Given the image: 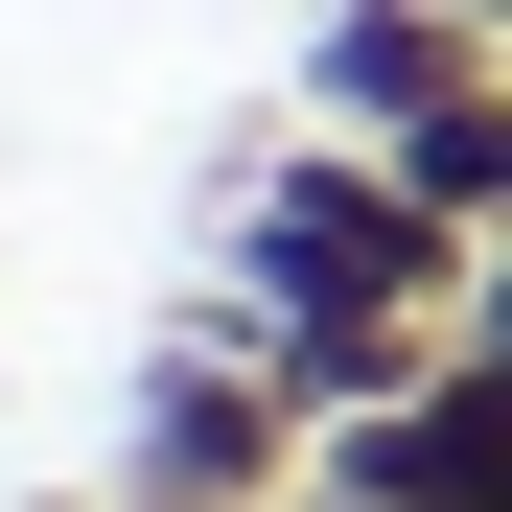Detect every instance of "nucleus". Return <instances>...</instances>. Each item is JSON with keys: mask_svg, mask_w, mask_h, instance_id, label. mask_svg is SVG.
<instances>
[{"mask_svg": "<svg viewBox=\"0 0 512 512\" xmlns=\"http://www.w3.org/2000/svg\"><path fill=\"white\" fill-rule=\"evenodd\" d=\"M303 443H326V419H303L280 373H256V326H233V303H187V326L140 350L117 512H280V489H303Z\"/></svg>", "mask_w": 512, "mask_h": 512, "instance_id": "nucleus-2", "label": "nucleus"}, {"mask_svg": "<svg viewBox=\"0 0 512 512\" xmlns=\"http://www.w3.org/2000/svg\"><path fill=\"white\" fill-rule=\"evenodd\" d=\"M280 512H350V489H326V466H303V489H280Z\"/></svg>", "mask_w": 512, "mask_h": 512, "instance_id": "nucleus-7", "label": "nucleus"}, {"mask_svg": "<svg viewBox=\"0 0 512 512\" xmlns=\"http://www.w3.org/2000/svg\"><path fill=\"white\" fill-rule=\"evenodd\" d=\"M466 256H489V233L419 187L396 140H326V117H303V140L210 210V303L256 326V350H280V326H466Z\"/></svg>", "mask_w": 512, "mask_h": 512, "instance_id": "nucleus-1", "label": "nucleus"}, {"mask_svg": "<svg viewBox=\"0 0 512 512\" xmlns=\"http://www.w3.org/2000/svg\"><path fill=\"white\" fill-rule=\"evenodd\" d=\"M396 163H419V187H443L466 233H512V70H489V94H466V117H419Z\"/></svg>", "mask_w": 512, "mask_h": 512, "instance_id": "nucleus-5", "label": "nucleus"}, {"mask_svg": "<svg viewBox=\"0 0 512 512\" xmlns=\"http://www.w3.org/2000/svg\"><path fill=\"white\" fill-rule=\"evenodd\" d=\"M466 24H489V47H512V0H466Z\"/></svg>", "mask_w": 512, "mask_h": 512, "instance_id": "nucleus-8", "label": "nucleus"}, {"mask_svg": "<svg viewBox=\"0 0 512 512\" xmlns=\"http://www.w3.org/2000/svg\"><path fill=\"white\" fill-rule=\"evenodd\" d=\"M303 466L350 489V512H512V373H489V350H443L419 396H373V419H326Z\"/></svg>", "mask_w": 512, "mask_h": 512, "instance_id": "nucleus-3", "label": "nucleus"}, {"mask_svg": "<svg viewBox=\"0 0 512 512\" xmlns=\"http://www.w3.org/2000/svg\"><path fill=\"white\" fill-rule=\"evenodd\" d=\"M443 350H489V373H512V233L466 256V326H443Z\"/></svg>", "mask_w": 512, "mask_h": 512, "instance_id": "nucleus-6", "label": "nucleus"}, {"mask_svg": "<svg viewBox=\"0 0 512 512\" xmlns=\"http://www.w3.org/2000/svg\"><path fill=\"white\" fill-rule=\"evenodd\" d=\"M489 24H466V0H326V24H303V117L326 140H419V117H466L489 94Z\"/></svg>", "mask_w": 512, "mask_h": 512, "instance_id": "nucleus-4", "label": "nucleus"}]
</instances>
